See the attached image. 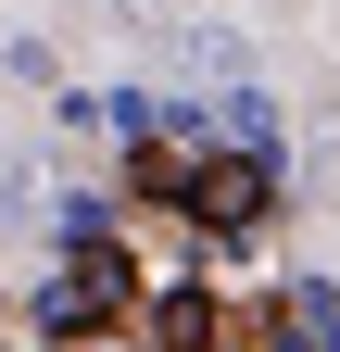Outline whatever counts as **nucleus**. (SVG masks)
<instances>
[{"mask_svg":"<svg viewBox=\"0 0 340 352\" xmlns=\"http://www.w3.org/2000/svg\"><path fill=\"white\" fill-rule=\"evenodd\" d=\"M189 214H202L215 239H240V227H265V214H277V176H265V164H202Z\"/></svg>","mask_w":340,"mask_h":352,"instance_id":"f257e3e1","label":"nucleus"},{"mask_svg":"<svg viewBox=\"0 0 340 352\" xmlns=\"http://www.w3.org/2000/svg\"><path fill=\"white\" fill-rule=\"evenodd\" d=\"M139 340L151 352H215V340H240V315H215V289H164L139 315Z\"/></svg>","mask_w":340,"mask_h":352,"instance_id":"f03ea898","label":"nucleus"}]
</instances>
